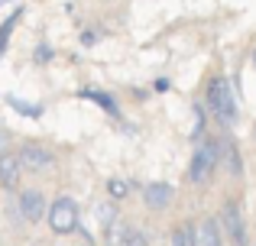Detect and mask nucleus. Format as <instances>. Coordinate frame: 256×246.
Segmentation results:
<instances>
[{"instance_id": "nucleus-1", "label": "nucleus", "mask_w": 256, "mask_h": 246, "mask_svg": "<svg viewBox=\"0 0 256 246\" xmlns=\"http://www.w3.org/2000/svg\"><path fill=\"white\" fill-rule=\"evenodd\" d=\"M208 110H211L214 117H218L224 126H234L237 123V101H234V94H230V81H227L224 75H218V78H211L208 81Z\"/></svg>"}, {"instance_id": "nucleus-2", "label": "nucleus", "mask_w": 256, "mask_h": 246, "mask_svg": "<svg viewBox=\"0 0 256 246\" xmlns=\"http://www.w3.org/2000/svg\"><path fill=\"white\" fill-rule=\"evenodd\" d=\"M218 165H220V143L218 139H204V143L194 146L192 165H188V178H192L194 185H204V182H211Z\"/></svg>"}, {"instance_id": "nucleus-3", "label": "nucleus", "mask_w": 256, "mask_h": 246, "mask_svg": "<svg viewBox=\"0 0 256 246\" xmlns=\"http://www.w3.org/2000/svg\"><path fill=\"white\" fill-rule=\"evenodd\" d=\"M46 221H49V230L58 234V237L78 230V204H75V198H68V195L56 198V201L49 204V211H46Z\"/></svg>"}, {"instance_id": "nucleus-4", "label": "nucleus", "mask_w": 256, "mask_h": 246, "mask_svg": "<svg viewBox=\"0 0 256 246\" xmlns=\"http://www.w3.org/2000/svg\"><path fill=\"white\" fill-rule=\"evenodd\" d=\"M220 227L224 237L230 240V246H250V230H246V217L240 214V208L234 201H227L220 208Z\"/></svg>"}, {"instance_id": "nucleus-5", "label": "nucleus", "mask_w": 256, "mask_h": 246, "mask_svg": "<svg viewBox=\"0 0 256 246\" xmlns=\"http://www.w3.org/2000/svg\"><path fill=\"white\" fill-rule=\"evenodd\" d=\"M16 156H20V162H23L26 172H46V169L56 165V152H52L49 146L36 143V139H26V143L16 149Z\"/></svg>"}, {"instance_id": "nucleus-6", "label": "nucleus", "mask_w": 256, "mask_h": 246, "mask_svg": "<svg viewBox=\"0 0 256 246\" xmlns=\"http://www.w3.org/2000/svg\"><path fill=\"white\" fill-rule=\"evenodd\" d=\"M16 211H20V217H23L26 224H39V221H46L49 204H46V195L39 188H23L16 195Z\"/></svg>"}, {"instance_id": "nucleus-7", "label": "nucleus", "mask_w": 256, "mask_h": 246, "mask_svg": "<svg viewBox=\"0 0 256 246\" xmlns=\"http://www.w3.org/2000/svg\"><path fill=\"white\" fill-rule=\"evenodd\" d=\"M23 162H20L16 152L4 149L0 152V188L4 191H20V182H23Z\"/></svg>"}, {"instance_id": "nucleus-8", "label": "nucleus", "mask_w": 256, "mask_h": 246, "mask_svg": "<svg viewBox=\"0 0 256 246\" xmlns=\"http://www.w3.org/2000/svg\"><path fill=\"white\" fill-rule=\"evenodd\" d=\"M172 198H175V188H172L169 182H152V185H146V191H143L146 208H152V211L169 208V204H172Z\"/></svg>"}, {"instance_id": "nucleus-9", "label": "nucleus", "mask_w": 256, "mask_h": 246, "mask_svg": "<svg viewBox=\"0 0 256 246\" xmlns=\"http://www.w3.org/2000/svg\"><path fill=\"white\" fill-rule=\"evenodd\" d=\"M218 143H220V162H224V169L230 172L234 178H240L244 175V156H240L237 143H234L230 136H220Z\"/></svg>"}, {"instance_id": "nucleus-10", "label": "nucleus", "mask_w": 256, "mask_h": 246, "mask_svg": "<svg viewBox=\"0 0 256 246\" xmlns=\"http://www.w3.org/2000/svg\"><path fill=\"white\" fill-rule=\"evenodd\" d=\"M78 97L82 101H91V104H98V107H104V114H110V117H120V104L114 101L107 91H98V88H78Z\"/></svg>"}, {"instance_id": "nucleus-11", "label": "nucleus", "mask_w": 256, "mask_h": 246, "mask_svg": "<svg viewBox=\"0 0 256 246\" xmlns=\"http://www.w3.org/2000/svg\"><path fill=\"white\" fill-rule=\"evenodd\" d=\"M26 16V6H13L10 10V16L0 23V58L6 55V49H10V36L16 32V26H20V19Z\"/></svg>"}, {"instance_id": "nucleus-12", "label": "nucleus", "mask_w": 256, "mask_h": 246, "mask_svg": "<svg viewBox=\"0 0 256 246\" xmlns=\"http://www.w3.org/2000/svg\"><path fill=\"white\" fill-rule=\"evenodd\" d=\"M201 246H224V234H220V221L218 217H204L198 227Z\"/></svg>"}, {"instance_id": "nucleus-13", "label": "nucleus", "mask_w": 256, "mask_h": 246, "mask_svg": "<svg viewBox=\"0 0 256 246\" xmlns=\"http://www.w3.org/2000/svg\"><path fill=\"white\" fill-rule=\"evenodd\" d=\"M6 107L10 110H16V114H23V117H30V120H39V117L46 114L42 110V104H30V101H23V97H6Z\"/></svg>"}, {"instance_id": "nucleus-14", "label": "nucleus", "mask_w": 256, "mask_h": 246, "mask_svg": "<svg viewBox=\"0 0 256 246\" xmlns=\"http://www.w3.org/2000/svg\"><path fill=\"white\" fill-rule=\"evenodd\" d=\"M126 230H130V224L120 221V217H117L114 224H107V227H104V246H124Z\"/></svg>"}, {"instance_id": "nucleus-15", "label": "nucleus", "mask_w": 256, "mask_h": 246, "mask_svg": "<svg viewBox=\"0 0 256 246\" xmlns=\"http://www.w3.org/2000/svg\"><path fill=\"white\" fill-rule=\"evenodd\" d=\"M107 198H110V201L130 198V182H124V178H107Z\"/></svg>"}, {"instance_id": "nucleus-16", "label": "nucleus", "mask_w": 256, "mask_h": 246, "mask_svg": "<svg viewBox=\"0 0 256 246\" xmlns=\"http://www.w3.org/2000/svg\"><path fill=\"white\" fill-rule=\"evenodd\" d=\"M117 208H114V201H104V204H98V221H100V230L107 227V224H114L117 221Z\"/></svg>"}, {"instance_id": "nucleus-17", "label": "nucleus", "mask_w": 256, "mask_h": 246, "mask_svg": "<svg viewBox=\"0 0 256 246\" xmlns=\"http://www.w3.org/2000/svg\"><path fill=\"white\" fill-rule=\"evenodd\" d=\"M52 58H56V49H52L49 42H39L36 49H32V62L36 65H49Z\"/></svg>"}, {"instance_id": "nucleus-18", "label": "nucleus", "mask_w": 256, "mask_h": 246, "mask_svg": "<svg viewBox=\"0 0 256 246\" xmlns=\"http://www.w3.org/2000/svg\"><path fill=\"white\" fill-rule=\"evenodd\" d=\"M124 246H146V237L140 234V230H126V237H124Z\"/></svg>"}, {"instance_id": "nucleus-19", "label": "nucleus", "mask_w": 256, "mask_h": 246, "mask_svg": "<svg viewBox=\"0 0 256 246\" xmlns=\"http://www.w3.org/2000/svg\"><path fill=\"white\" fill-rule=\"evenodd\" d=\"M172 246H192V243H188V230H185V224L172 230Z\"/></svg>"}, {"instance_id": "nucleus-20", "label": "nucleus", "mask_w": 256, "mask_h": 246, "mask_svg": "<svg viewBox=\"0 0 256 246\" xmlns=\"http://www.w3.org/2000/svg\"><path fill=\"white\" fill-rule=\"evenodd\" d=\"M98 39H100V36H98L94 29H84V32H82V45H94Z\"/></svg>"}, {"instance_id": "nucleus-21", "label": "nucleus", "mask_w": 256, "mask_h": 246, "mask_svg": "<svg viewBox=\"0 0 256 246\" xmlns=\"http://www.w3.org/2000/svg\"><path fill=\"white\" fill-rule=\"evenodd\" d=\"M6 146H10V133H6V130H4V126H0V152H4V149H6Z\"/></svg>"}, {"instance_id": "nucleus-22", "label": "nucleus", "mask_w": 256, "mask_h": 246, "mask_svg": "<svg viewBox=\"0 0 256 246\" xmlns=\"http://www.w3.org/2000/svg\"><path fill=\"white\" fill-rule=\"evenodd\" d=\"M152 91H159V94H166V91H169V81H166V78H159V81L152 84Z\"/></svg>"}, {"instance_id": "nucleus-23", "label": "nucleus", "mask_w": 256, "mask_h": 246, "mask_svg": "<svg viewBox=\"0 0 256 246\" xmlns=\"http://www.w3.org/2000/svg\"><path fill=\"white\" fill-rule=\"evenodd\" d=\"M6 3H13V0H0V6H6Z\"/></svg>"}, {"instance_id": "nucleus-24", "label": "nucleus", "mask_w": 256, "mask_h": 246, "mask_svg": "<svg viewBox=\"0 0 256 246\" xmlns=\"http://www.w3.org/2000/svg\"><path fill=\"white\" fill-rule=\"evenodd\" d=\"M253 62H256V52H253Z\"/></svg>"}, {"instance_id": "nucleus-25", "label": "nucleus", "mask_w": 256, "mask_h": 246, "mask_svg": "<svg viewBox=\"0 0 256 246\" xmlns=\"http://www.w3.org/2000/svg\"><path fill=\"white\" fill-rule=\"evenodd\" d=\"M253 246H256V243H253Z\"/></svg>"}]
</instances>
